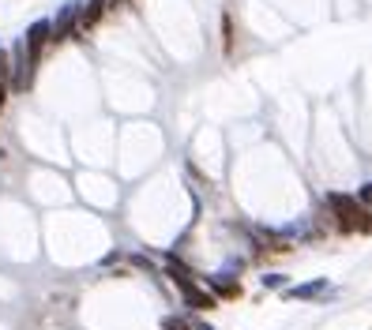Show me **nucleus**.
<instances>
[{
    "label": "nucleus",
    "mask_w": 372,
    "mask_h": 330,
    "mask_svg": "<svg viewBox=\"0 0 372 330\" xmlns=\"http://www.w3.org/2000/svg\"><path fill=\"white\" fill-rule=\"evenodd\" d=\"M23 45H27V56H30L34 64L42 60V49H45V45H53V27H49V19L30 23L27 34H23Z\"/></svg>",
    "instance_id": "5"
},
{
    "label": "nucleus",
    "mask_w": 372,
    "mask_h": 330,
    "mask_svg": "<svg viewBox=\"0 0 372 330\" xmlns=\"http://www.w3.org/2000/svg\"><path fill=\"white\" fill-rule=\"evenodd\" d=\"M79 12H83V4H79V0H68V4L57 12V19H49V27H53V45H57V42H68L72 34H79Z\"/></svg>",
    "instance_id": "4"
},
{
    "label": "nucleus",
    "mask_w": 372,
    "mask_h": 330,
    "mask_svg": "<svg viewBox=\"0 0 372 330\" xmlns=\"http://www.w3.org/2000/svg\"><path fill=\"white\" fill-rule=\"evenodd\" d=\"M358 203H361V207H365V211L372 214V184H365V188L358 191Z\"/></svg>",
    "instance_id": "8"
},
{
    "label": "nucleus",
    "mask_w": 372,
    "mask_h": 330,
    "mask_svg": "<svg viewBox=\"0 0 372 330\" xmlns=\"http://www.w3.org/2000/svg\"><path fill=\"white\" fill-rule=\"evenodd\" d=\"M117 4H124V0H109V8H117Z\"/></svg>",
    "instance_id": "9"
},
{
    "label": "nucleus",
    "mask_w": 372,
    "mask_h": 330,
    "mask_svg": "<svg viewBox=\"0 0 372 330\" xmlns=\"http://www.w3.org/2000/svg\"><path fill=\"white\" fill-rule=\"evenodd\" d=\"M34 68L38 64L27 56V45H23V38L12 45V53H8V71H12V91H27L30 79H34Z\"/></svg>",
    "instance_id": "2"
},
{
    "label": "nucleus",
    "mask_w": 372,
    "mask_h": 330,
    "mask_svg": "<svg viewBox=\"0 0 372 330\" xmlns=\"http://www.w3.org/2000/svg\"><path fill=\"white\" fill-rule=\"evenodd\" d=\"M338 289L331 285L327 278H308V281H297V285H286L282 289V300H327L335 296Z\"/></svg>",
    "instance_id": "3"
},
{
    "label": "nucleus",
    "mask_w": 372,
    "mask_h": 330,
    "mask_svg": "<svg viewBox=\"0 0 372 330\" xmlns=\"http://www.w3.org/2000/svg\"><path fill=\"white\" fill-rule=\"evenodd\" d=\"M259 285H264V289H279V293H282V289L290 285V274H279V270H267V274H259Z\"/></svg>",
    "instance_id": "7"
},
{
    "label": "nucleus",
    "mask_w": 372,
    "mask_h": 330,
    "mask_svg": "<svg viewBox=\"0 0 372 330\" xmlns=\"http://www.w3.org/2000/svg\"><path fill=\"white\" fill-rule=\"evenodd\" d=\"M8 94H12V71H8V53H4V45H0V109H4Z\"/></svg>",
    "instance_id": "6"
},
{
    "label": "nucleus",
    "mask_w": 372,
    "mask_h": 330,
    "mask_svg": "<svg viewBox=\"0 0 372 330\" xmlns=\"http://www.w3.org/2000/svg\"><path fill=\"white\" fill-rule=\"evenodd\" d=\"M327 207H331V218H335V225L342 233H365V229H372V214L358 203V199L338 196V191H335V196H327Z\"/></svg>",
    "instance_id": "1"
}]
</instances>
